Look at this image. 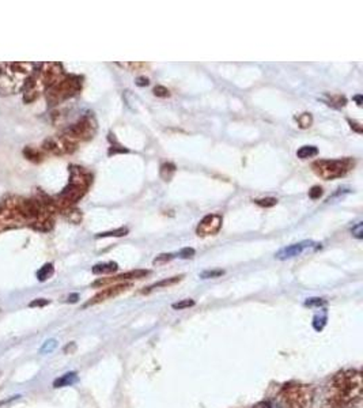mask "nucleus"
I'll return each mask as SVG.
<instances>
[{
    "mask_svg": "<svg viewBox=\"0 0 363 408\" xmlns=\"http://www.w3.org/2000/svg\"><path fill=\"white\" fill-rule=\"evenodd\" d=\"M362 373L360 370H342L328 383L323 408H354L362 400Z\"/></svg>",
    "mask_w": 363,
    "mask_h": 408,
    "instance_id": "1",
    "label": "nucleus"
},
{
    "mask_svg": "<svg viewBox=\"0 0 363 408\" xmlns=\"http://www.w3.org/2000/svg\"><path fill=\"white\" fill-rule=\"evenodd\" d=\"M66 75L65 68L60 63H43L37 65L34 73L23 89V101L32 104L40 98L43 93L51 89Z\"/></svg>",
    "mask_w": 363,
    "mask_h": 408,
    "instance_id": "2",
    "label": "nucleus"
},
{
    "mask_svg": "<svg viewBox=\"0 0 363 408\" xmlns=\"http://www.w3.org/2000/svg\"><path fill=\"white\" fill-rule=\"evenodd\" d=\"M93 181L91 174L80 166L70 168V181L67 187L54 199L56 211L67 212L73 209V205L78 203L87 192L90 184Z\"/></svg>",
    "mask_w": 363,
    "mask_h": 408,
    "instance_id": "3",
    "label": "nucleus"
},
{
    "mask_svg": "<svg viewBox=\"0 0 363 408\" xmlns=\"http://www.w3.org/2000/svg\"><path fill=\"white\" fill-rule=\"evenodd\" d=\"M34 63H3L0 66V95H14L23 91L26 83L34 73Z\"/></svg>",
    "mask_w": 363,
    "mask_h": 408,
    "instance_id": "4",
    "label": "nucleus"
},
{
    "mask_svg": "<svg viewBox=\"0 0 363 408\" xmlns=\"http://www.w3.org/2000/svg\"><path fill=\"white\" fill-rule=\"evenodd\" d=\"M27 227L25 198L7 196L0 202V231Z\"/></svg>",
    "mask_w": 363,
    "mask_h": 408,
    "instance_id": "5",
    "label": "nucleus"
},
{
    "mask_svg": "<svg viewBox=\"0 0 363 408\" xmlns=\"http://www.w3.org/2000/svg\"><path fill=\"white\" fill-rule=\"evenodd\" d=\"M279 400L283 408H310L313 403V388L301 383H289L282 387Z\"/></svg>",
    "mask_w": 363,
    "mask_h": 408,
    "instance_id": "6",
    "label": "nucleus"
},
{
    "mask_svg": "<svg viewBox=\"0 0 363 408\" xmlns=\"http://www.w3.org/2000/svg\"><path fill=\"white\" fill-rule=\"evenodd\" d=\"M355 166V159L346 157L339 159H318L313 162V172L323 180H336L347 176Z\"/></svg>",
    "mask_w": 363,
    "mask_h": 408,
    "instance_id": "7",
    "label": "nucleus"
},
{
    "mask_svg": "<svg viewBox=\"0 0 363 408\" xmlns=\"http://www.w3.org/2000/svg\"><path fill=\"white\" fill-rule=\"evenodd\" d=\"M82 90V78L78 75H65L58 83L45 91L49 106H56L75 97Z\"/></svg>",
    "mask_w": 363,
    "mask_h": 408,
    "instance_id": "8",
    "label": "nucleus"
},
{
    "mask_svg": "<svg viewBox=\"0 0 363 408\" xmlns=\"http://www.w3.org/2000/svg\"><path fill=\"white\" fill-rule=\"evenodd\" d=\"M97 133V122L93 116H83L80 117L76 123L67 127L63 134V136L67 141H70L75 147L78 146L79 141H84L91 139Z\"/></svg>",
    "mask_w": 363,
    "mask_h": 408,
    "instance_id": "9",
    "label": "nucleus"
},
{
    "mask_svg": "<svg viewBox=\"0 0 363 408\" xmlns=\"http://www.w3.org/2000/svg\"><path fill=\"white\" fill-rule=\"evenodd\" d=\"M131 288V283H117V284H112V286H108L105 287L104 290H101L99 293H97L94 297H91L84 305L83 308H90V306H94V305H98V304H102L108 299H112L115 297H119L120 294L126 293L127 290Z\"/></svg>",
    "mask_w": 363,
    "mask_h": 408,
    "instance_id": "10",
    "label": "nucleus"
},
{
    "mask_svg": "<svg viewBox=\"0 0 363 408\" xmlns=\"http://www.w3.org/2000/svg\"><path fill=\"white\" fill-rule=\"evenodd\" d=\"M76 150V147L67 141L63 136L58 137H48L43 141L41 144V151L52 155H65V154H71Z\"/></svg>",
    "mask_w": 363,
    "mask_h": 408,
    "instance_id": "11",
    "label": "nucleus"
},
{
    "mask_svg": "<svg viewBox=\"0 0 363 408\" xmlns=\"http://www.w3.org/2000/svg\"><path fill=\"white\" fill-rule=\"evenodd\" d=\"M148 273H150L148 270H134V271L119 273V275H115L110 277H99L91 283V287H105V286H112V284H117V283H127L128 280H132V279L145 277Z\"/></svg>",
    "mask_w": 363,
    "mask_h": 408,
    "instance_id": "12",
    "label": "nucleus"
},
{
    "mask_svg": "<svg viewBox=\"0 0 363 408\" xmlns=\"http://www.w3.org/2000/svg\"><path fill=\"white\" fill-rule=\"evenodd\" d=\"M222 223H223V216L220 214H209L198 225L196 234L199 237L215 236L222 229Z\"/></svg>",
    "mask_w": 363,
    "mask_h": 408,
    "instance_id": "13",
    "label": "nucleus"
},
{
    "mask_svg": "<svg viewBox=\"0 0 363 408\" xmlns=\"http://www.w3.org/2000/svg\"><path fill=\"white\" fill-rule=\"evenodd\" d=\"M313 245H314L313 241H301L298 244H292V245H289V247L281 249L275 255V258L279 259V260H289V259H292V258L301 256L306 249L312 248Z\"/></svg>",
    "mask_w": 363,
    "mask_h": 408,
    "instance_id": "14",
    "label": "nucleus"
},
{
    "mask_svg": "<svg viewBox=\"0 0 363 408\" xmlns=\"http://www.w3.org/2000/svg\"><path fill=\"white\" fill-rule=\"evenodd\" d=\"M184 279V275H178V276H172V277H166V279H162L148 287H145V290H142V294H148L156 288H162V287H170V286H174L177 283H180L181 280Z\"/></svg>",
    "mask_w": 363,
    "mask_h": 408,
    "instance_id": "15",
    "label": "nucleus"
},
{
    "mask_svg": "<svg viewBox=\"0 0 363 408\" xmlns=\"http://www.w3.org/2000/svg\"><path fill=\"white\" fill-rule=\"evenodd\" d=\"M117 270H119V264L117 263L108 262V263L95 264L91 271H93L94 275H110V273H115Z\"/></svg>",
    "mask_w": 363,
    "mask_h": 408,
    "instance_id": "16",
    "label": "nucleus"
},
{
    "mask_svg": "<svg viewBox=\"0 0 363 408\" xmlns=\"http://www.w3.org/2000/svg\"><path fill=\"white\" fill-rule=\"evenodd\" d=\"M23 155H25L26 159H29L30 162H34V163H38V162H41L44 159V152L41 151V148H36V147H32V146L25 147Z\"/></svg>",
    "mask_w": 363,
    "mask_h": 408,
    "instance_id": "17",
    "label": "nucleus"
},
{
    "mask_svg": "<svg viewBox=\"0 0 363 408\" xmlns=\"http://www.w3.org/2000/svg\"><path fill=\"white\" fill-rule=\"evenodd\" d=\"M78 381V376L75 372H70V373H66L63 374L62 377H59L58 380L54 381V387L55 388H63V387H70Z\"/></svg>",
    "mask_w": 363,
    "mask_h": 408,
    "instance_id": "18",
    "label": "nucleus"
},
{
    "mask_svg": "<svg viewBox=\"0 0 363 408\" xmlns=\"http://www.w3.org/2000/svg\"><path fill=\"white\" fill-rule=\"evenodd\" d=\"M176 165L172 162H166L163 165H161V170H159V176L163 181H170L173 179V176L176 174Z\"/></svg>",
    "mask_w": 363,
    "mask_h": 408,
    "instance_id": "19",
    "label": "nucleus"
},
{
    "mask_svg": "<svg viewBox=\"0 0 363 408\" xmlns=\"http://www.w3.org/2000/svg\"><path fill=\"white\" fill-rule=\"evenodd\" d=\"M318 154V148L316 146H302L296 151V157L299 159H309Z\"/></svg>",
    "mask_w": 363,
    "mask_h": 408,
    "instance_id": "20",
    "label": "nucleus"
},
{
    "mask_svg": "<svg viewBox=\"0 0 363 408\" xmlns=\"http://www.w3.org/2000/svg\"><path fill=\"white\" fill-rule=\"evenodd\" d=\"M327 97H328V105H331V106H333V108H343L346 104H347V100H346V97H343V95H332V94H327Z\"/></svg>",
    "mask_w": 363,
    "mask_h": 408,
    "instance_id": "21",
    "label": "nucleus"
},
{
    "mask_svg": "<svg viewBox=\"0 0 363 408\" xmlns=\"http://www.w3.org/2000/svg\"><path fill=\"white\" fill-rule=\"evenodd\" d=\"M128 234V227H120L116 230H110V231H105V233H99L97 236V238H106V237H124Z\"/></svg>",
    "mask_w": 363,
    "mask_h": 408,
    "instance_id": "22",
    "label": "nucleus"
},
{
    "mask_svg": "<svg viewBox=\"0 0 363 408\" xmlns=\"http://www.w3.org/2000/svg\"><path fill=\"white\" fill-rule=\"evenodd\" d=\"M54 272H55L54 266H52L51 263H48V264L43 266V267L40 269V271L37 272V277H38L40 282H44V280L49 279V277L54 275Z\"/></svg>",
    "mask_w": 363,
    "mask_h": 408,
    "instance_id": "23",
    "label": "nucleus"
},
{
    "mask_svg": "<svg viewBox=\"0 0 363 408\" xmlns=\"http://www.w3.org/2000/svg\"><path fill=\"white\" fill-rule=\"evenodd\" d=\"M174 258H177V255L174 253H162V255H158L154 260H152V264L154 266H163L166 263H170Z\"/></svg>",
    "mask_w": 363,
    "mask_h": 408,
    "instance_id": "24",
    "label": "nucleus"
},
{
    "mask_svg": "<svg viewBox=\"0 0 363 408\" xmlns=\"http://www.w3.org/2000/svg\"><path fill=\"white\" fill-rule=\"evenodd\" d=\"M296 122H298V126L302 130H306V128H309L313 124V117H312L310 113H302L301 116L296 117Z\"/></svg>",
    "mask_w": 363,
    "mask_h": 408,
    "instance_id": "25",
    "label": "nucleus"
},
{
    "mask_svg": "<svg viewBox=\"0 0 363 408\" xmlns=\"http://www.w3.org/2000/svg\"><path fill=\"white\" fill-rule=\"evenodd\" d=\"M192 306H195L194 299H181V301L172 305V308L174 310H184V309H188V308H192Z\"/></svg>",
    "mask_w": 363,
    "mask_h": 408,
    "instance_id": "26",
    "label": "nucleus"
},
{
    "mask_svg": "<svg viewBox=\"0 0 363 408\" xmlns=\"http://www.w3.org/2000/svg\"><path fill=\"white\" fill-rule=\"evenodd\" d=\"M58 347V341L55 339L47 340L41 347H40V354H49Z\"/></svg>",
    "mask_w": 363,
    "mask_h": 408,
    "instance_id": "27",
    "label": "nucleus"
},
{
    "mask_svg": "<svg viewBox=\"0 0 363 408\" xmlns=\"http://www.w3.org/2000/svg\"><path fill=\"white\" fill-rule=\"evenodd\" d=\"M255 203L263 207V208H271V207L277 205L278 201L275 198H264V199H256Z\"/></svg>",
    "mask_w": 363,
    "mask_h": 408,
    "instance_id": "28",
    "label": "nucleus"
},
{
    "mask_svg": "<svg viewBox=\"0 0 363 408\" xmlns=\"http://www.w3.org/2000/svg\"><path fill=\"white\" fill-rule=\"evenodd\" d=\"M323 194H324L323 188H321L320 185H314V187H312L310 191H309V198H310L312 201H317V199H320V198L323 196Z\"/></svg>",
    "mask_w": 363,
    "mask_h": 408,
    "instance_id": "29",
    "label": "nucleus"
},
{
    "mask_svg": "<svg viewBox=\"0 0 363 408\" xmlns=\"http://www.w3.org/2000/svg\"><path fill=\"white\" fill-rule=\"evenodd\" d=\"M152 93H154L155 97H159V98H166V97L170 95L169 90L165 86H155L154 90H152Z\"/></svg>",
    "mask_w": 363,
    "mask_h": 408,
    "instance_id": "30",
    "label": "nucleus"
},
{
    "mask_svg": "<svg viewBox=\"0 0 363 408\" xmlns=\"http://www.w3.org/2000/svg\"><path fill=\"white\" fill-rule=\"evenodd\" d=\"M224 273L223 270H207V271H203L200 273V277L202 279H211V277H219Z\"/></svg>",
    "mask_w": 363,
    "mask_h": 408,
    "instance_id": "31",
    "label": "nucleus"
},
{
    "mask_svg": "<svg viewBox=\"0 0 363 408\" xmlns=\"http://www.w3.org/2000/svg\"><path fill=\"white\" fill-rule=\"evenodd\" d=\"M195 249L194 248H184V249H181L178 253H177V256L178 258H181V259H192L194 256H195Z\"/></svg>",
    "mask_w": 363,
    "mask_h": 408,
    "instance_id": "32",
    "label": "nucleus"
},
{
    "mask_svg": "<svg viewBox=\"0 0 363 408\" xmlns=\"http://www.w3.org/2000/svg\"><path fill=\"white\" fill-rule=\"evenodd\" d=\"M351 233H353V236L355 237V238H358V240H362L363 238V225L362 222H358L355 226H353V229H351Z\"/></svg>",
    "mask_w": 363,
    "mask_h": 408,
    "instance_id": "33",
    "label": "nucleus"
},
{
    "mask_svg": "<svg viewBox=\"0 0 363 408\" xmlns=\"http://www.w3.org/2000/svg\"><path fill=\"white\" fill-rule=\"evenodd\" d=\"M117 152H130V150L128 148H124L121 144H119L117 141H116V146H112V148L109 150V155H115V154H117Z\"/></svg>",
    "mask_w": 363,
    "mask_h": 408,
    "instance_id": "34",
    "label": "nucleus"
},
{
    "mask_svg": "<svg viewBox=\"0 0 363 408\" xmlns=\"http://www.w3.org/2000/svg\"><path fill=\"white\" fill-rule=\"evenodd\" d=\"M45 305H49V301L44 299V298H38V299L29 304L30 308H38V306H45Z\"/></svg>",
    "mask_w": 363,
    "mask_h": 408,
    "instance_id": "35",
    "label": "nucleus"
},
{
    "mask_svg": "<svg viewBox=\"0 0 363 408\" xmlns=\"http://www.w3.org/2000/svg\"><path fill=\"white\" fill-rule=\"evenodd\" d=\"M137 86H139V87H145V86H148L150 84V80H148V78H145V76H139V78H137Z\"/></svg>",
    "mask_w": 363,
    "mask_h": 408,
    "instance_id": "36",
    "label": "nucleus"
},
{
    "mask_svg": "<svg viewBox=\"0 0 363 408\" xmlns=\"http://www.w3.org/2000/svg\"><path fill=\"white\" fill-rule=\"evenodd\" d=\"M349 123H350L351 128H353V130H355V133H358V134H362V127H361V124H360V123H357V122H354V120H350V119H349Z\"/></svg>",
    "mask_w": 363,
    "mask_h": 408,
    "instance_id": "37",
    "label": "nucleus"
},
{
    "mask_svg": "<svg viewBox=\"0 0 363 408\" xmlns=\"http://www.w3.org/2000/svg\"><path fill=\"white\" fill-rule=\"evenodd\" d=\"M323 304H325L321 298H312V299H309V301H306V305L307 306H313V305H323Z\"/></svg>",
    "mask_w": 363,
    "mask_h": 408,
    "instance_id": "38",
    "label": "nucleus"
},
{
    "mask_svg": "<svg viewBox=\"0 0 363 408\" xmlns=\"http://www.w3.org/2000/svg\"><path fill=\"white\" fill-rule=\"evenodd\" d=\"M119 66L121 67H130V68H141L145 67V63H119Z\"/></svg>",
    "mask_w": 363,
    "mask_h": 408,
    "instance_id": "39",
    "label": "nucleus"
},
{
    "mask_svg": "<svg viewBox=\"0 0 363 408\" xmlns=\"http://www.w3.org/2000/svg\"><path fill=\"white\" fill-rule=\"evenodd\" d=\"M252 408H271V405L268 402H259Z\"/></svg>",
    "mask_w": 363,
    "mask_h": 408,
    "instance_id": "40",
    "label": "nucleus"
},
{
    "mask_svg": "<svg viewBox=\"0 0 363 408\" xmlns=\"http://www.w3.org/2000/svg\"><path fill=\"white\" fill-rule=\"evenodd\" d=\"M354 100L357 101V105H358V106H361V105H362V95H355V97H354Z\"/></svg>",
    "mask_w": 363,
    "mask_h": 408,
    "instance_id": "41",
    "label": "nucleus"
},
{
    "mask_svg": "<svg viewBox=\"0 0 363 408\" xmlns=\"http://www.w3.org/2000/svg\"><path fill=\"white\" fill-rule=\"evenodd\" d=\"M75 301H78V294H73L70 297V302H75Z\"/></svg>",
    "mask_w": 363,
    "mask_h": 408,
    "instance_id": "42",
    "label": "nucleus"
},
{
    "mask_svg": "<svg viewBox=\"0 0 363 408\" xmlns=\"http://www.w3.org/2000/svg\"><path fill=\"white\" fill-rule=\"evenodd\" d=\"M0 376H1V373H0Z\"/></svg>",
    "mask_w": 363,
    "mask_h": 408,
    "instance_id": "43",
    "label": "nucleus"
}]
</instances>
